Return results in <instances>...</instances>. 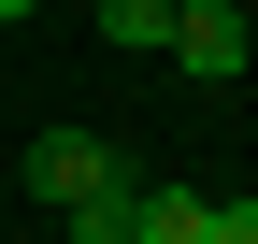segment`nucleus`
I'll return each instance as SVG.
<instances>
[{"label": "nucleus", "mask_w": 258, "mask_h": 244, "mask_svg": "<svg viewBox=\"0 0 258 244\" xmlns=\"http://www.w3.org/2000/svg\"><path fill=\"white\" fill-rule=\"evenodd\" d=\"M258 57V29H244V0H186L172 15V72H201V86H230Z\"/></svg>", "instance_id": "2"}, {"label": "nucleus", "mask_w": 258, "mask_h": 244, "mask_svg": "<svg viewBox=\"0 0 258 244\" xmlns=\"http://www.w3.org/2000/svg\"><path fill=\"white\" fill-rule=\"evenodd\" d=\"M101 187H129V158L101 130H43L29 144V201H43V216H72V201H101Z\"/></svg>", "instance_id": "1"}, {"label": "nucleus", "mask_w": 258, "mask_h": 244, "mask_svg": "<svg viewBox=\"0 0 258 244\" xmlns=\"http://www.w3.org/2000/svg\"><path fill=\"white\" fill-rule=\"evenodd\" d=\"M201 244H258V201H215V216H201Z\"/></svg>", "instance_id": "5"}, {"label": "nucleus", "mask_w": 258, "mask_h": 244, "mask_svg": "<svg viewBox=\"0 0 258 244\" xmlns=\"http://www.w3.org/2000/svg\"><path fill=\"white\" fill-rule=\"evenodd\" d=\"M0 15H43V0H0Z\"/></svg>", "instance_id": "6"}, {"label": "nucleus", "mask_w": 258, "mask_h": 244, "mask_svg": "<svg viewBox=\"0 0 258 244\" xmlns=\"http://www.w3.org/2000/svg\"><path fill=\"white\" fill-rule=\"evenodd\" d=\"M101 43H129V57H172V0H101Z\"/></svg>", "instance_id": "3"}, {"label": "nucleus", "mask_w": 258, "mask_h": 244, "mask_svg": "<svg viewBox=\"0 0 258 244\" xmlns=\"http://www.w3.org/2000/svg\"><path fill=\"white\" fill-rule=\"evenodd\" d=\"M172 15H186V0H172Z\"/></svg>", "instance_id": "7"}, {"label": "nucleus", "mask_w": 258, "mask_h": 244, "mask_svg": "<svg viewBox=\"0 0 258 244\" xmlns=\"http://www.w3.org/2000/svg\"><path fill=\"white\" fill-rule=\"evenodd\" d=\"M129 201H144V172H129V187H101V201H72V244H129Z\"/></svg>", "instance_id": "4"}]
</instances>
